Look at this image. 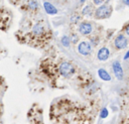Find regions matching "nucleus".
I'll return each mask as SVG.
<instances>
[{"label":"nucleus","mask_w":129,"mask_h":124,"mask_svg":"<svg viewBox=\"0 0 129 124\" xmlns=\"http://www.w3.org/2000/svg\"><path fill=\"white\" fill-rule=\"evenodd\" d=\"M112 12V8L110 5H102L95 11V17L97 19H104L110 16Z\"/></svg>","instance_id":"1"},{"label":"nucleus","mask_w":129,"mask_h":124,"mask_svg":"<svg viewBox=\"0 0 129 124\" xmlns=\"http://www.w3.org/2000/svg\"><path fill=\"white\" fill-rule=\"evenodd\" d=\"M74 72H75L74 67L70 63H68V61L62 63L59 66V73L63 77H70V76H72L74 74Z\"/></svg>","instance_id":"2"},{"label":"nucleus","mask_w":129,"mask_h":124,"mask_svg":"<svg viewBox=\"0 0 129 124\" xmlns=\"http://www.w3.org/2000/svg\"><path fill=\"white\" fill-rule=\"evenodd\" d=\"M127 38L123 35V34H119L116 38H115V40H114V44H115V46H116V48H118V49H123V48H125L126 46H127Z\"/></svg>","instance_id":"3"},{"label":"nucleus","mask_w":129,"mask_h":124,"mask_svg":"<svg viewBox=\"0 0 129 124\" xmlns=\"http://www.w3.org/2000/svg\"><path fill=\"white\" fill-rule=\"evenodd\" d=\"M78 50H79V52H80L81 54L87 55V54H89V53L91 52L92 47H91V44H90L89 42L82 41V42H80L79 45H78Z\"/></svg>","instance_id":"4"},{"label":"nucleus","mask_w":129,"mask_h":124,"mask_svg":"<svg viewBox=\"0 0 129 124\" xmlns=\"http://www.w3.org/2000/svg\"><path fill=\"white\" fill-rule=\"evenodd\" d=\"M113 71H114V74H115V76L118 80L123 79V70H122V67H121L119 61H114L113 63Z\"/></svg>","instance_id":"5"},{"label":"nucleus","mask_w":129,"mask_h":124,"mask_svg":"<svg viewBox=\"0 0 129 124\" xmlns=\"http://www.w3.org/2000/svg\"><path fill=\"white\" fill-rule=\"evenodd\" d=\"M79 31L81 32V34H89L92 31V24L89 22H82L79 26Z\"/></svg>","instance_id":"6"},{"label":"nucleus","mask_w":129,"mask_h":124,"mask_svg":"<svg viewBox=\"0 0 129 124\" xmlns=\"http://www.w3.org/2000/svg\"><path fill=\"white\" fill-rule=\"evenodd\" d=\"M109 55H110V52H109V49L107 47H102L98 51V54H97V56H98V58L100 60H106V59H108Z\"/></svg>","instance_id":"7"},{"label":"nucleus","mask_w":129,"mask_h":124,"mask_svg":"<svg viewBox=\"0 0 129 124\" xmlns=\"http://www.w3.org/2000/svg\"><path fill=\"white\" fill-rule=\"evenodd\" d=\"M43 6H44V9H45V11L48 13V14H56L57 13V10H56V8L51 4V3H49V2H44L43 3Z\"/></svg>","instance_id":"8"},{"label":"nucleus","mask_w":129,"mask_h":124,"mask_svg":"<svg viewBox=\"0 0 129 124\" xmlns=\"http://www.w3.org/2000/svg\"><path fill=\"white\" fill-rule=\"evenodd\" d=\"M98 75H99L100 78H101L102 80H104V81H110V80H111V77L109 76L108 72L105 71L104 69H99V71H98Z\"/></svg>","instance_id":"9"},{"label":"nucleus","mask_w":129,"mask_h":124,"mask_svg":"<svg viewBox=\"0 0 129 124\" xmlns=\"http://www.w3.org/2000/svg\"><path fill=\"white\" fill-rule=\"evenodd\" d=\"M32 32L35 34V35H40L42 32H43V26L40 24V23H37L33 26V29H32Z\"/></svg>","instance_id":"10"},{"label":"nucleus","mask_w":129,"mask_h":124,"mask_svg":"<svg viewBox=\"0 0 129 124\" xmlns=\"http://www.w3.org/2000/svg\"><path fill=\"white\" fill-rule=\"evenodd\" d=\"M82 13H83V15H89V16L92 15V13H93V7L91 5H87L86 7H84Z\"/></svg>","instance_id":"11"},{"label":"nucleus","mask_w":129,"mask_h":124,"mask_svg":"<svg viewBox=\"0 0 129 124\" xmlns=\"http://www.w3.org/2000/svg\"><path fill=\"white\" fill-rule=\"evenodd\" d=\"M61 43L64 45V46H69L70 45V38L68 36H62L61 37Z\"/></svg>","instance_id":"12"},{"label":"nucleus","mask_w":129,"mask_h":124,"mask_svg":"<svg viewBox=\"0 0 129 124\" xmlns=\"http://www.w3.org/2000/svg\"><path fill=\"white\" fill-rule=\"evenodd\" d=\"M79 20H80V16L79 15H73L72 17H71V22H73V23H77V22H79Z\"/></svg>","instance_id":"13"},{"label":"nucleus","mask_w":129,"mask_h":124,"mask_svg":"<svg viewBox=\"0 0 129 124\" xmlns=\"http://www.w3.org/2000/svg\"><path fill=\"white\" fill-rule=\"evenodd\" d=\"M107 116H108V110L105 108V109H103L102 112H101V117H102V118H106Z\"/></svg>","instance_id":"14"},{"label":"nucleus","mask_w":129,"mask_h":124,"mask_svg":"<svg viewBox=\"0 0 129 124\" xmlns=\"http://www.w3.org/2000/svg\"><path fill=\"white\" fill-rule=\"evenodd\" d=\"M29 6H30V8H32V10H34V9H36L37 4H36L35 1H30L29 2Z\"/></svg>","instance_id":"15"},{"label":"nucleus","mask_w":129,"mask_h":124,"mask_svg":"<svg viewBox=\"0 0 129 124\" xmlns=\"http://www.w3.org/2000/svg\"><path fill=\"white\" fill-rule=\"evenodd\" d=\"M93 1H94V3L97 4V5H100V4H102V3L104 2V0H93Z\"/></svg>","instance_id":"16"},{"label":"nucleus","mask_w":129,"mask_h":124,"mask_svg":"<svg viewBox=\"0 0 129 124\" xmlns=\"http://www.w3.org/2000/svg\"><path fill=\"white\" fill-rule=\"evenodd\" d=\"M125 31H126V33L129 35V24L126 26V28H125Z\"/></svg>","instance_id":"17"},{"label":"nucleus","mask_w":129,"mask_h":124,"mask_svg":"<svg viewBox=\"0 0 129 124\" xmlns=\"http://www.w3.org/2000/svg\"><path fill=\"white\" fill-rule=\"evenodd\" d=\"M125 5H129V0H122Z\"/></svg>","instance_id":"18"},{"label":"nucleus","mask_w":129,"mask_h":124,"mask_svg":"<svg viewBox=\"0 0 129 124\" xmlns=\"http://www.w3.org/2000/svg\"><path fill=\"white\" fill-rule=\"evenodd\" d=\"M128 57H129V51H128V52H127V53L125 54V56H124V58H125V59H127Z\"/></svg>","instance_id":"19"},{"label":"nucleus","mask_w":129,"mask_h":124,"mask_svg":"<svg viewBox=\"0 0 129 124\" xmlns=\"http://www.w3.org/2000/svg\"><path fill=\"white\" fill-rule=\"evenodd\" d=\"M84 1H85V0H81V2H84Z\"/></svg>","instance_id":"20"}]
</instances>
